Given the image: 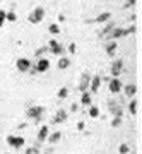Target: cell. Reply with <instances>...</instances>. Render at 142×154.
<instances>
[{
	"label": "cell",
	"mask_w": 142,
	"mask_h": 154,
	"mask_svg": "<svg viewBox=\"0 0 142 154\" xmlns=\"http://www.w3.org/2000/svg\"><path fill=\"white\" fill-rule=\"evenodd\" d=\"M135 33V26H130V28H113V31L106 36L110 39H118V38H123V36H128V34H134Z\"/></svg>",
	"instance_id": "6da1fadb"
},
{
	"label": "cell",
	"mask_w": 142,
	"mask_h": 154,
	"mask_svg": "<svg viewBox=\"0 0 142 154\" xmlns=\"http://www.w3.org/2000/svg\"><path fill=\"white\" fill-rule=\"evenodd\" d=\"M43 113H45V108L41 105H33V106L27 108L26 116L31 118V120H34V122H39L41 118H43Z\"/></svg>",
	"instance_id": "7a4b0ae2"
},
{
	"label": "cell",
	"mask_w": 142,
	"mask_h": 154,
	"mask_svg": "<svg viewBox=\"0 0 142 154\" xmlns=\"http://www.w3.org/2000/svg\"><path fill=\"white\" fill-rule=\"evenodd\" d=\"M43 17H45V9L43 7H36V9L29 14L27 21L31 22V24H39V22L43 21Z\"/></svg>",
	"instance_id": "3957f363"
},
{
	"label": "cell",
	"mask_w": 142,
	"mask_h": 154,
	"mask_svg": "<svg viewBox=\"0 0 142 154\" xmlns=\"http://www.w3.org/2000/svg\"><path fill=\"white\" fill-rule=\"evenodd\" d=\"M48 51H51V53H55V55H58V57H63V53H65V48H63V45L58 43L57 39H50Z\"/></svg>",
	"instance_id": "277c9868"
},
{
	"label": "cell",
	"mask_w": 142,
	"mask_h": 154,
	"mask_svg": "<svg viewBox=\"0 0 142 154\" xmlns=\"http://www.w3.org/2000/svg\"><path fill=\"white\" fill-rule=\"evenodd\" d=\"M34 69H36V74H43V72L50 70V60L48 58H38V62L34 63Z\"/></svg>",
	"instance_id": "5b68a950"
},
{
	"label": "cell",
	"mask_w": 142,
	"mask_h": 154,
	"mask_svg": "<svg viewBox=\"0 0 142 154\" xmlns=\"http://www.w3.org/2000/svg\"><path fill=\"white\" fill-rule=\"evenodd\" d=\"M7 144L12 146V147L19 149L26 144V140H24V137H19V135H9V137H7Z\"/></svg>",
	"instance_id": "8992f818"
},
{
	"label": "cell",
	"mask_w": 142,
	"mask_h": 154,
	"mask_svg": "<svg viewBox=\"0 0 142 154\" xmlns=\"http://www.w3.org/2000/svg\"><path fill=\"white\" fill-rule=\"evenodd\" d=\"M110 91L113 94H118L122 91V88H123V84H122V81L118 79V77H113V79H110V84H108Z\"/></svg>",
	"instance_id": "52a82bcc"
},
{
	"label": "cell",
	"mask_w": 142,
	"mask_h": 154,
	"mask_svg": "<svg viewBox=\"0 0 142 154\" xmlns=\"http://www.w3.org/2000/svg\"><path fill=\"white\" fill-rule=\"evenodd\" d=\"M48 134H50V128L46 125H43L41 128H39V132H38V137H36V142H34V146L38 147L39 144H43L45 140H46V137H48Z\"/></svg>",
	"instance_id": "ba28073f"
},
{
	"label": "cell",
	"mask_w": 142,
	"mask_h": 154,
	"mask_svg": "<svg viewBox=\"0 0 142 154\" xmlns=\"http://www.w3.org/2000/svg\"><path fill=\"white\" fill-rule=\"evenodd\" d=\"M16 67L19 72H29V67H31V62L29 58H17L16 60Z\"/></svg>",
	"instance_id": "9c48e42d"
},
{
	"label": "cell",
	"mask_w": 142,
	"mask_h": 154,
	"mask_svg": "<svg viewBox=\"0 0 142 154\" xmlns=\"http://www.w3.org/2000/svg\"><path fill=\"white\" fill-rule=\"evenodd\" d=\"M89 81H91V75L88 72H84L81 75V82H79V91L84 93V91H89Z\"/></svg>",
	"instance_id": "30bf717a"
},
{
	"label": "cell",
	"mask_w": 142,
	"mask_h": 154,
	"mask_svg": "<svg viewBox=\"0 0 142 154\" xmlns=\"http://www.w3.org/2000/svg\"><path fill=\"white\" fill-rule=\"evenodd\" d=\"M122 70H123V60L118 58V60H115L113 63H111V75L118 77L122 74Z\"/></svg>",
	"instance_id": "8fae6325"
},
{
	"label": "cell",
	"mask_w": 142,
	"mask_h": 154,
	"mask_svg": "<svg viewBox=\"0 0 142 154\" xmlns=\"http://www.w3.org/2000/svg\"><path fill=\"white\" fill-rule=\"evenodd\" d=\"M99 86H101V77L93 75L91 77V81H89V89H91V93H98Z\"/></svg>",
	"instance_id": "7c38bea8"
},
{
	"label": "cell",
	"mask_w": 142,
	"mask_h": 154,
	"mask_svg": "<svg viewBox=\"0 0 142 154\" xmlns=\"http://www.w3.org/2000/svg\"><path fill=\"white\" fill-rule=\"evenodd\" d=\"M110 111H111L113 116H116V118H122V116H123V110H122V106L116 105L115 101H110Z\"/></svg>",
	"instance_id": "4fadbf2b"
},
{
	"label": "cell",
	"mask_w": 142,
	"mask_h": 154,
	"mask_svg": "<svg viewBox=\"0 0 142 154\" xmlns=\"http://www.w3.org/2000/svg\"><path fill=\"white\" fill-rule=\"evenodd\" d=\"M67 120V111L63 110V108H60V110L55 113V118H53V123H63V122Z\"/></svg>",
	"instance_id": "5bb4252c"
},
{
	"label": "cell",
	"mask_w": 142,
	"mask_h": 154,
	"mask_svg": "<svg viewBox=\"0 0 142 154\" xmlns=\"http://www.w3.org/2000/svg\"><path fill=\"white\" fill-rule=\"evenodd\" d=\"M104 50H106V53H108L110 57H113V55L116 53V50H118V45H116V41H115V39H111L110 43H106Z\"/></svg>",
	"instance_id": "9a60e30c"
},
{
	"label": "cell",
	"mask_w": 142,
	"mask_h": 154,
	"mask_svg": "<svg viewBox=\"0 0 142 154\" xmlns=\"http://www.w3.org/2000/svg\"><path fill=\"white\" fill-rule=\"evenodd\" d=\"M122 91L125 93V96L132 98V96H134V94L137 93V86H135V84H127L125 88H122Z\"/></svg>",
	"instance_id": "2e32d148"
},
{
	"label": "cell",
	"mask_w": 142,
	"mask_h": 154,
	"mask_svg": "<svg viewBox=\"0 0 142 154\" xmlns=\"http://www.w3.org/2000/svg\"><path fill=\"white\" fill-rule=\"evenodd\" d=\"M60 139H62V132H51V134H48L46 140H48L50 144H57Z\"/></svg>",
	"instance_id": "e0dca14e"
},
{
	"label": "cell",
	"mask_w": 142,
	"mask_h": 154,
	"mask_svg": "<svg viewBox=\"0 0 142 154\" xmlns=\"http://www.w3.org/2000/svg\"><path fill=\"white\" fill-rule=\"evenodd\" d=\"M110 17H111V14L110 12H101L96 19H94V22H99V24H104V22L110 21Z\"/></svg>",
	"instance_id": "ac0fdd59"
},
{
	"label": "cell",
	"mask_w": 142,
	"mask_h": 154,
	"mask_svg": "<svg viewBox=\"0 0 142 154\" xmlns=\"http://www.w3.org/2000/svg\"><path fill=\"white\" fill-rule=\"evenodd\" d=\"M113 28H116V26H115V22H106V26H104V28L103 29H101V33H99V34H101V36H108V34L110 33H111V31H113Z\"/></svg>",
	"instance_id": "d6986e66"
},
{
	"label": "cell",
	"mask_w": 142,
	"mask_h": 154,
	"mask_svg": "<svg viewBox=\"0 0 142 154\" xmlns=\"http://www.w3.org/2000/svg\"><path fill=\"white\" fill-rule=\"evenodd\" d=\"M81 103L84 106H91V105H93V103H91V93H89V91H84V93H82Z\"/></svg>",
	"instance_id": "ffe728a7"
},
{
	"label": "cell",
	"mask_w": 142,
	"mask_h": 154,
	"mask_svg": "<svg viewBox=\"0 0 142 154\" xmlns=\"http://www.w3.org/2000/svg\"><path fill=\"white\" fill-rule=\"evenodd\" d=\"M69 65H70V60H69L67 57H60V60H58V63H57V67H58L60 70H63V69H67Z\"/></svg>",
	"instance_id": "44dd1931"
},
{
	"label": "cell",
	"mask_w": 142,
	"mask_h": 154,
	"mask_svg": "<svg viewBox=\"0 0 142 154\" xmlns=\"http://www.w3.org/2000/svg\"><path fill=\"white\" fill-rule=\"evenodd\" d=\"M89 116H91V118H98L99 116V108L98 106H94V105L89 106Z\"/></svg>",
	"instance_id": "7402d4cb"
},
{
	"label": "cell",
	"mask_w": 142,
	"mask_h": 154,
	"mask_svg": "<svg viewBox=\"0 0 142 154\" xmlns=\"http://www.w3.org/2000/svg\"><path fill=\"white\" fill-rule=\"evenodd\" d=\"M5 21H9V22H16V21H17V16H16V12H14V11H9V12H5Z\"/></svg>",
	"instance_id": "603a6c76"
},
{
	"label": "cell",
	"mask_w": 142,
	"mask_h": 154,
	"mask_svg": "<svg viewBox=\"0 0 142 154\" xmlns=\"http://www.w3.org/2000/svg\"><path fill=\"white\" fill-rule=\"evenodd\" d=\"M137 105H139V101H135V99H132L130 103H128V111H130L132 115L137 113Z\"/></svg>",
	"instance_id": "cb8c5ba5"
},
{
	"label": "cell",
	"mask_w": 142,
	"mask_h": 154,
	"mask_svg": "<svg viewBox=\"0 0 142 154\" xmlns=\"http://www.w3.org/2000/svg\"><path fill=\"white\" fill-rule=\"evenodd\" d=\"M48 51V46H41V48H38L36 50V53H34V57L36 58H43V55Z\"/></svg>",
	"instance_id": "d4e9b609"
},
{
	"label": "cell",
	"mask_w": 142,
	"mask_h": 154,
	"mask_svg": "<svg viewBox=\"0 0 142 154\" xmlns=\"http://www.w3.org/2000/svg\"><path fill=\"white\" fill-rule=\"evenodd\" d=\"M57 96L60 99H65L67 96H69V89L67 88H62V89H58V93H57Z\"/></svg>",
	"instance_id": "484cf974"
},
{
	"label": "cell",
	"mask_w": 142,
	"mask_h": 154,
	"mask_svg": "<svg viewBox=\"0 0 142 154\" xmlns=\"http://www.w3.org/2000/svg\"><path fill=\"white\" fill-rule=\"evenodd\" d=\"M48 31H50L51 34H58V33H60V28H58V24H50Z\"/></svg>",
	"instance_id": "4316f807"
},
{
	"label": "cell",
	"mask_w": 142,
	"mask_h": 154,
	"mask_svg": "<svg viewBox=\"0 0 142 154\" xmlns=\"http://www.w3.org/2000/svg\"><path fill=\"white\" fill-rule=\"evenodd\" d=\"M128 151H130V147H128V144H122V146H120V149H118V152H120V154H127Z\"/></svg>",
	"instance_id": "83f0119b"
},
{
	"label": "cell",
	"mask_w": 142,
	"mask_h": 154,
	"mask_svg": "<svg viewBox=\"0 0 142 154\" xmlns=\"http://www.w3.org/2000/svg\"><path fill=\"white\" fill-rule=\"evenodd\" d=\"M26 154H39V149L36 147V146H33V147H27L26 149Z\"/></svg>",
	"instance_id": "f1b7e54d"
},
{
	"label": "cell",
	"mask_w": 142,
	"mask_h": 154,
	"mask_svg": "<svg viewBox=\"0 0 142 154\" xmlns=\"http://www.w3.org/2000/svg\"><path fill=\"white\" fill-rule=\"evenodd\" d=\"M5 24V11H0V28Z\"/></svg>",
	"instance_id": "f546056e"
},
{
	"label": "cell",
	"mask_w": 142,
	"mask_h": 154,
	"mask_svg": "<svg viewBox=\"0 0 142 154\" xmlns=\"http://www.w3.org/2000/svg\"><path fill=\"white\" fill-rule=\"evenodd\" d=\"M118 125H122V118H113V122H111V127H118Z\"/></svg>",
	"instance_id": "4dcf8cb0"
},
{
	"label": "cell",
	"mask_w": 142,
	"mask_h": 154,
	"mask_svg": "<svg viewBox=\"0 0 142 154\" xmlns=\"http://www.w3.org/2000/svg\"><path fill=\"white\" fill-rule=\"evenodd\" d=\"M77 46H76V43H70V45H69V51H70V53H76V51H77Z\"/></svg>",
	"instance_id": "1f68e13d"
},
{
	"label": "cell",
	"mask_w": 142,
	"mask_h": 154,
	"mask_svg": "<svg viewBox=\"0 0 142 154\" xmlns=\"http://www.w3.org/2000/svg\"><path fill=\"white\" fill-rule=\"evenodd\" d=\"M134 4H135V0H127L125 7H130V5H134Z\"/></svg>",
	"instance_id": "d6a6232c"
},
{
	"label": "cell",
	"mask_w": 142,
	"mask_h": 154,
	"mask_svg": "<svg viewBox=\"0 0 142 154\" xmlns=\"http://www.w3.org/2000/svg\"><path fill=\"white\" fill-rule=\"evenodd\" d=\"M77 128H79V130H82V128H84V122H79V123H77Z\"/></svg>",
	"instance_id": "836d02e7"
},
{
	"label": "cell",
	"mask_w": 142,
	"mask_h": 154,
	"mask_svg": "<svg viewBox=\"0 0 142 154\" xmlns=\"http://www.w3.org/2000/svg\"><path fill=\"white\" fill-rule=\"evenodd\" d=\"M58 21L63 22V21H65V16H63V14H60V16H58Z\"/></svg>",
	"instance_id": "e575fe53"
}]
</instances>
